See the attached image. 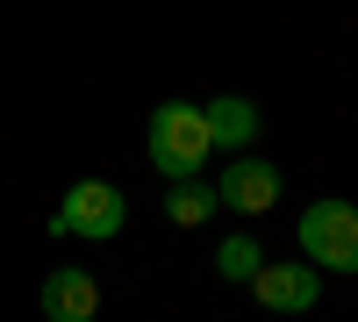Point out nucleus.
I'll use <instances>...</instances> for the list:
<instances>
[{
	"label": "nucleus",
	"mask_w": 358,
	"mask_h": 322,
	"mask_svg": "<svg viewBox=\"0 0 358 322\" xmlns=\"http://www.w3.org/2000/svg\"><path fill=\"white\" fill-rule=\"evenodd\" d=\"M251 294L273 308V315H308L322 301V272L308 265V258H301V265H273V258H265L258 279H251Z\"/></svg>",
	"instance_id": "obj_4"
},
{
	"label": "nucleus",
	"mask_w": 358,
	"mask_h": 322,
	"mask_svg": "<svg viewBox=\"0 0 358 322\" xmlns=\"http://www.w3.org/2000/svg\"><path fill=\"white\" fill-rule=\"evenodd\" d=\"M122 222H129V200H122V186H108V180H72L65 200H57V215H50L57 237H94V244H108Z\"/></svg>",
	"instance_id": "obj_3"
},
{
	"label": "nucleus",
	"mask_w": 358,
	"mask_h": 322,
	"mask_svg": "<svg viewBox=\"0 0 358 322\" xmlns=\"http://www.w3.org/2000/svg\"><path fill=\"white\" fill-rule=\"evenodd\" d=\"M258 265H265V251H258L251 237H229V244L215 251V272H222V279H236V286H251V279H258Z\"/></svg>",
	"instance_id": "obj_9"
},
{
	"label": "nucleus",
	"mask_w": 358,
	"mask_h": 322,
	"mask_svg": "<svg viewBox=\"0 0 358 322\" xmlns=\"http://www.w3.org/2000/svg\"><path fill=\"white\" fill-rule=\"evenodd\" d=\"M101 315V279L79 265H57L43 279V322H94Z\"/></svg>",
	"instance_id": "obj_6"
},
{
	"label": "nucleus",
	"mask_w": 358,
	"mask_h": 322,
	"mask_svg": "<svg viewBox=\"0 0 358 322\" xmlns=\"http://www.w3.org/2000/svg\"><path fill=\"white\" fill-rule=\"evenodd\" d=\"M215 208H222L215 186H201V180H172L165 186V222H179V229H201Z\"/></svg>",
	"instance_id": "obj_8"
},
{
	"label": "nucleus",
	"mask_w": 358,
	"mask_h": 322,
	"mask_svg": "<svg viewBox=\"0 0 358 322\" xmlns=\"http://www.w3.org/2000/svg\"><path fill=\"white\" fill-rule=\"evenodd\" d=\"M201 115H208V136H215V151H251L258 129H265L258 101H244V94H215V101H201Z\"/></svg>",
	"instance_id": "obj_7"
},
{
	"label": "nucleus",
	"mask_w": 358,
	"mask_h": 322,
	"mask_svg": "<svg viewBox=\"0 0 358 322\" xmlns=\"http://www.w3.org/2000/svg\"><path fill=\"white\" fill-rule=\"evenodd\" d=\"M215 200L236 215H265L280 200V165H265V158H229L222 165V180H215Z\"/></svg>",
	"instance_id": "obj_5"
},
{
	"label": "nucleus",
	"mask_w": 358,
	"mask_h": 322,
	"mask_svg": "<svg viewBox=\"0 0 358 322\" xmlns=\"http://www.w3.org/2000/svg\"><path fill=\"white\" fill-rule=\"evenodd\" d=\"M143 151H151V165L172 180H201V165L215 158V136H208V115L194 101H165L151 108V129H143Z\"/></svg>",
	"instance_id": "obj_1"
},
{
	"label": "nucleus",
	"mask_w": 358,
	"mask_h": 322,
	"mask_svg": "<svg viewBox=\"0 0 358 322\" xmlns=\"http://www.w3.org/2000/svg\"><path fill=\"white\" fill-rule=\"evenodd\" d=\"M301 258L315 272H358V208L351 200H315V208L294 222Z\"/></svg>",
	"instance_id": "obj_2"
}]
</instances>
